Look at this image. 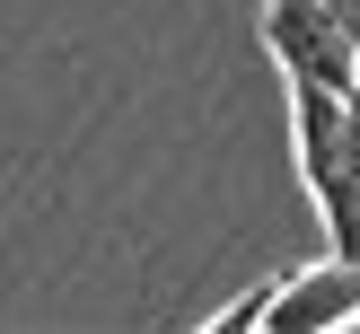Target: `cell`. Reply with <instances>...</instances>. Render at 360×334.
<instances>
[{
  "mask_svg": "<svg viewBox=\"0 0 360 334\" xmlns=\"http://www.w3.org/2000/svg\"><path fill=\"white\" fill-rule=\"evenodd\" d=\"M264 53L281 62V79L360 88V35L334 18V0H264Z\"/></svg>",
  "mask_w": 360,
  "mask_h": 334,
  "instance_id": "cell-1",
  "label": "cell"
},
{
  "mask_svg": "<svg viewBox=\"0 0 360 334\" xmlns=\"http://www.w3.org/2000/svg\"><path fill=\"white\" fill-rule=\"evenodd\" d=\"M264 326H281V334L360 326V255H326V264H308V273H273Z\"/></svg>",
  "mask_w": 360,
  "mask_h": 334,
  "instance_id": "cell-2",
  "label": "cell"
},
{
  "mask_svg": "<svg viewBox=\"0 0 360 334\" xmlns=\"http://www.w3.org/2000/svg\"><path fill=\"white\" fill-rule=\"evenodd\" d=\"M308 193H316V211H326L334 255H360V88L343 97V132H334L326 167L308 176Z\"/></svg>",
  "mask_w": 360,
  "mask_h": 334,
  "instance_id": "cell-3",
  "label": "cell"
}]
</instances>
